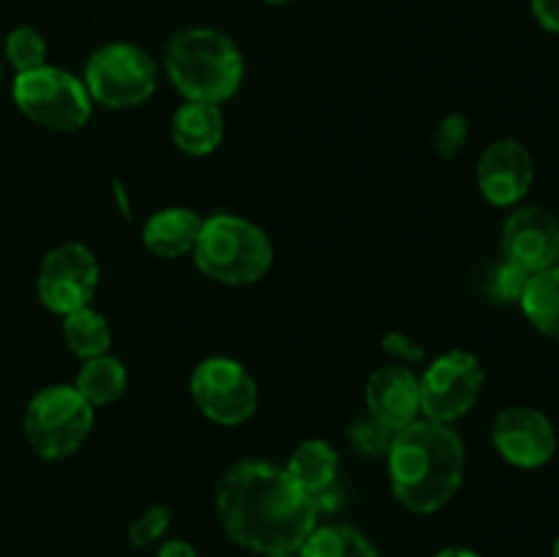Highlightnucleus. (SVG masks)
Returning <instances> with one entry per match:
<instances>
[{"label": "nucleus", "instance_id": "obj_1", "mask_svg": "<svg viewBox=\"0 0 559 557\" xmlns=\"http://www.w3.org/2000/svg\"><path fill=\"white\" fill-rule=\"evenodd\" d=\"M216 511L235 544L257 555L298 552L317 528L320 506L287 470L267 462H240L216 486Z\"/></svg>", "mask_w": 559, "mask_h": 557}, {"label": "nucleus", "instance_id": "obj_2", "mask_svg": "<svg viewBox=\"0 0 559 557\" xmlns=\"http://www.w3.org/2000/svg\"><path fill=\"white\" fill-rule=\"evenodd\" d=\"M464 442L451 424L413 420L393 431L388 446V475L393 497L409 513H435L456 497L464 478Z\"/></svg>", "mask_w": 559, "mask_h": 557}, {"label": "nucleus", "instance_id": "obj_3", "mask_svg": "<svg viewBox=\"0 0 559 557\" xmlns=\"http://www.w3.org/2000/svg\"><path fill=\"white\" fill-rule=\"evenodd\" d=\"M164 66L186 102L222 104L240 91L246 66L235 42L213 27H186L169 38Z\"/></svg>", "mask_w": 559, "mask_h": 557}, {"label": "nucleus", "instance_id": "obj_4", "mask_svg": "<svg viewBox=\"0 0 559 557\" xmlns=\"http://www.w3.org/2000/svg\"><path fill=\"white\" fill-rule=\"evenodd\" d=\"M191 254L207 278L227 287L260 282L273 265V244L265 229L233 213L205 218Z\"/></svg>", "mask_w": 559, "mask_h": 557}, {"label": "nucleus", "instance_id": "obj_5", "mask_svg": "<svg viewBox=\"0 0 559 557\" xmlns=\"http://www.w3.org/2000/svg\"><path fill=\"white\" fill-rule=\"evenodd\" d=\"M11 96L27 120L60 134L82 129L93 112V98L85 82L49 63L16 74Z\"/></svg>", "mask_w": 559, "mask_h": 557}, {"label": "nucleus", "instance_id": "obj_6", "mask_svg": "<svg viewBox=\"0 0 559 557\" xmlns=\"http://www.w3.org/2000/svg\"><path fill=\"white\" fill-rule=\"evenodd\" d=\"M93 404L74 386L41 388L27 402L25 440L41 459H66L87 440L93 429Z\"/></svg>", "mask_w": 559, "mask_h": 557}, {"label": "nucleus", "instance_id": "obj_7", "mask_svg": "<svg viewBox=\"0 0 559 557\" xmlns=\"http://www.w3.org/2000/svg\"><path fill=\"white\" fill-rule=\"evenodd\" d=\"M82 82L96 104L107 109H129L153 96L158 74L145 49L129 42H112L87 58Z\"/></svg>", "mask_w": 559, "mask_h": 557}, {"label": "nucleus", "instance_id": "obj_8", "mask_svg": "<svg viewBox=\"0 0 559 557\" xmlns=\"http://www.w3.org/2000/svg\"><path fill=\"white\" fill-rule=\"evenodd\" d=\"M191 399L207 420L238 426L257 413L260 388L243 364L224 355L205 358L191 375Z\"/></svg>", "mask_w": 559, "mask_h": 557}, {"label": "nucleus", "instance_id": "obj_9", "mask_svg": "<svg viewBox=\"0 0 559 557\" xmlns=\"http://www.w3.org/2000/svg\"><path fill=\"white\" fill-rule=\"evenodd\" d=\"M420 413L424 418L453 424L478 402L484 391V366L467 349H451L431 360L429 369L418 377Z\"/></svg>", "mask_w": 559, "mask_h": 557}, {"label": "nucleus", "instance_id": "obj_10", "mask_svg": "<svg viewBox=\"0 0 559 557\" xmlns=\"http://www.w3.org/2000/svg\"><path fill=\"white\" fill-rule=\"evenodd\" d=\"M96 287L98 260L87 246L74 240L49 249L38 268V300L55 315H69L82 306H91Z\"/></svg>", "mask_w": 559, "mask_h": 557}, {"label": "nucleus", "instance_id": "obj_11", "mask_svg": "<svg viewBox=\"0 0 559 557\" xmlns=\"http://www.w3.org/2000/svg\"><path fill=\"white\" fill-rule=\"evenodd\" d=\"M491 442L508 464L519 470H538L557 453V429L551 418L527 404L506 407L491 426Z\"/></svg>", "mask_w": 559, "mask_h": 557}, {"label": "nucleus", "instance_id": "obj_12", "mask_svg": "<svg viewBox=\"0 0 559 557\" xmlns=\"http://www.w3.org/2000/svg\"><path fill=\"white\" fill-rule=\"evenodd\" d=\"M502 257L527 273L559 265V222L551 211L527 205L513 211L502 224Z\"/></svg>", "mask_w": 559, "mask_h": 557}, {"label": "nucleus", "instance_id": "obj_13", "mask_svg": "<svg viewBox=\"0 0 559 557\" xmlns=\"http://www.w3.org/2000/svg\"><path fill=\"white\" fill-rule=\"evenodd\" d=\"M475 180L486 202L511 208L527 197L535 180V162L519 140H497L480 153Z\"/></svg>", "mask_w": 559, "mask_h": 557}, {"label": "nucleus", "instance_id": "obj_14", "mask_svg": "<svg viewBox=\"0 0 559 557\" xmlns=\"http://www.w3.org/2000/svg\"><path fill=\"white\" fill-rule=\"evenodd\" d=\"M366 410L369 418L399 431L420 418V382L409 366H380L366 380Z\"/></svg>", "mask_w": 559, "mask_h": 557}, {"label": "nucleus", "instance_id": "obj_15", "mask_svg": "<svg viewBox=\"0 0 559 557\" xmlns=\"http://www.w3.org/2000/svg\"><path fill=\"white\" fill-rule=\"evenodd\" d=\"M173 142L186 156H211L224 140V115L218 104L186 102L175 109Z\"/></svg>", "mask_w": 559, "mask_h": 557}, {"label": "nucleus", "instance_id": "obj_16", "mask_svg": "<svg viewBox=\"0 0 559 557\" xmlns=\"http://www.w3.org/2000/svg\"><path fill=\"white\" fill-rule=\"evenodd\" d=\"M202 222L205 218H200V213L191 211V208H162L142 227V244L156 257L175 260V257L194 251Z\"/></svg>", "mask_w": 559, "mask_h": 557}, {"label": "nucleus", "instance_id": "obj_17", "mask_svg": "<svg viewBox=\"0 0 559 557\" xmlns=\"http://www.w3.org/2000/svg\"><path fill=\"white\" fill-rule=\"evenodd\" d=\"M284 470L320 506L338 478V453L331 442L306 440L295 448Z\"/></svg>", "mask_w": 559, "mask_h": 557}, {"label": "nucleus", "instance_id": "obj_18", "mask_svg": "<svg viewBox=\"0 0 559 557\" xmlns=\"http://www.w3.org/2000/svg\"><path fill=\"white\" fill-rule=\"evenodd\" d=\"M519 306L535 331L559 342V265L533 273Z\"/></svg>", "mask_w": 559, "mask_h": 557}, {"label": "nucleus", "instance_id": "obj_19", "mask_svg": "<svg viewBox=\"0 0 559 557\" xmlns=\"http://www.w3.org/2000/svg\"><path fill=\"white\" fill-rule=\"evenodd\" d=\"M126 382H129V375H126V366L120 364V358L104 353L82 364V369L76 371L74 388L87 404L104 407V404H112L123 396Z\"/></svg>", "mask_w": 559, "mask_h": 557}, {"label": "nucleus", "instance_id": "obj_20", "mask_svg": "<svg viewBox=\"0 0 559 557\" xmlns=\"http://www.w3.org/2000/svg\"><path fill=\"white\" fill-rule=\"evenodd\" d=\"M63 342L82 360L104 355L109 344H112V331H109L107 317L98 315L91 306L69 311V315H63Z\"/></svg>", "mask_w": 559, "mask_h": 557}, {"label": "nucleus", "instance_id": "obj_21", "mask_svg": "<svg viewBox=\"0 0 559 557\" xmlns=\"http://www.w3.org/2000/svg\"><path fill=\"white\" fill-rule=\"evenodd\" d=\"M298 557H380L369 538L347 524H317L298 549Z\"/></svg>", "mask_w": 559, "mask_h": 557}, {"label": "nucleus", "instance_id": "obj_22", "mask_svg": "<svg viewBox=\"0 0 559 557\" xmlns=\"http://www.w3.org/2000/svg\"><path fill=\"white\" fill-rule=\"evenodd\" d=\"M3 52H5V60H9L11 69H14L16 74H22V71H33L38 69V66L47 63V42H44V36L36 31V27H27V25L14 27V31L5 36Z\"/></svg>", "mask_w": 559, "mask_h": 557}, {"label": "nucleus", "instance_id": "obj_23", "mask_svg": "<svg viewBox=\"0 0 559 557\" xmlns=\"http://www.w3.org/2000/svg\"><path fill=\"white\" fill-rule=\"evenodd\" d=\"M530 276H533V273H527L524 268L513 265V262H508L506 257H502V260L491 268L489 276H486V293H489V298L497 300V304H519Z\"/></svg>", "mask_w": 559, "mask_h": 557}, {"label": "nucleus", "instance_id": "obj_24", "mask_svg": "<svg viewBox=\"0 0 559 557\" xmlns=\"http://www.w3.org/2000/svg\"><path fill=\"white\" fill-rule=\"evenodd\" d=\"M469 142V120L462 112H451L435 126L431 131V145L442 158H453L467 147Z\"/></svg>", "mask_w": 559, "mask_h": 557}, {"label": "nucleus", "instance_id": "obj_25", "mask_svg": "<svg viewBox=\"0 0 559 557\" xmlns=\"http://www.w3.org/2000/svg\"><path fill=\"white\" fill-rule=\"evenodd\" d=\"M173 522V511L164 506H151L129 524V541L136 549H145V546L156 544L158 538H164V533L169 530Z\"/></svg>", "mask_w": 559, "mask_h": 557}, {"label": "nucleus", "instance_id": "obj_26", "mask_svg": "<svg viewBox=\"0 0 559 557\" xmlns=\"http://www.w3.org/2000/svg\"><path fill=\"white\" fill-rule=\"evenodd\" d=\"M353 446L358 448L360 453H369V457H380V453H388V446H391L393 431H388L385 426L377 424L374 418H364L353 426Z\"/></svg>", "mask_w": 559, "mask_h": 557}, {"label": "nucleus", "instance_id": "obj_27", "mask_svg": "<svg viewBox=\"0 0 559 557\" xmlns=\"http://www.w3.org/2000/svg\"><path fill=\"white\" fill-rule=\"evenodd\" d=\"M382 349L396 355V358L404 360V364H418V360H424V347L415 344L407 333H399V331L388 333V336L382 339Z\"/></svg>", "mask_w": 559, "mask_h": 557}, {"label": "nucleus", "instance_id": "obj_28", "mask_svg": "<svg viewBox=\"0 0 559 557\" xmlns=\"http://www.w3.org/2000/svg\"><path fill=\"white\" fill-rule=\"evenodd\" d=\"M535 22L544 27L546 33H557L559 36V0H530Z\"/></svg>", "mask_w": 559, "mask_h": 557}, {"label": "nucleus", "instance_id": "obj_29", "mask_svg": "<svg viewBox=\"0 0 559 557\" xmlns=\"http://www.w3.org/2000/svg\"><path fill=\"white\" fill-rule=\"evenodd\" d=\"M156 557H197V549L189 544V541L173 538V541H164Z\"/></svg>", "mask_w": 559, "mask_h": 557}, {"label": "nucleus", "instance_id": "obj_30", "mask_svg": "<svg viewBox=\"0 0 559 557\" xmlns=\"http://www.w3.org/2000/svg\"><path fill=\"white\" fill-rule=\"evenodd\" d=\"M435 557H480L475 549H467V546H445V549L437 552Z\"/></svg>", "mask_w": 559, "mask_h": 557}, {"label": "nucleus", "instance_id": "obj_31", "mask_svg": "<svg viewBox=\"0 0 559 557\" xmlns=\"http://www.w3.org/2000/svg\"><path fill=\"white\" fill-rule=\"evenodd\" d=\"M260 557H298V552H282V555H260Z\"/></svg>", "mask_w": 559, "mask_h": 557}, {"label": "nucleus", "instance_id": "obj_32", "mask_svg": "<svg viewBox=\"0 0 559 557\" xmlns=\"http://www.w3.org/2000/svg\"><path fill=\"white\" fill-rule=\"evenodd\" d=\"M265 3H271V5H287V3H295V0H265Z\"/></svg>", "mask_w": 559, "mask_h": 557}, {"label": "nucleus", "instance_id": "obj_33", "mask_svg": "<svg viewBox=\"0 0 559 557\" xmlns=\"http://www.w3.org/2000/svg\"><path fill=\"white\" fill-rule=\"evenodd\" d=\"M551 557H559V538L551 544Z\"/></svg>", "mask_w": 559, "mask_h": 557}, {"label": "nucleus", "instance_id": "obj_34", "mask_svg": "<svg viewBox=\"0 0 559 557\" xmlns=\"http://www.w3.org/2000/svg\"><path fill=\"white\" fill-rule=\"evenodd\" d=\"M0 74H3V71H0Z\"/></svg>", "mask_w": 559, "mask_h": 557}]
</instances>
